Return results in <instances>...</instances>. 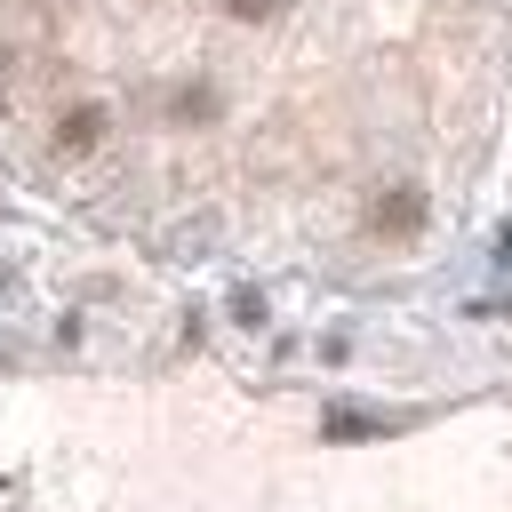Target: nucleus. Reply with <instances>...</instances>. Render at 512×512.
I'll return each mask as SVG.
<instances>
[{
    "instance_id": "7ed1b4c3",
    "label": "nucleus",
    "mask_w": 512,
    "mask_h": 512,
    "mask_svg": "<svg viewBox=\"0 0 512 512\" xmlns=\"http://www.w3.org/2000/svg\"><path fill=\"white\" fill-rule=\"evenodd\" d=\"M176 120H216V88H176Z\"/></svg>"
},
{
    "instance_id": "f03ea898",
    "label": "nucleus",
    "mask_w": 512,
    "mask_h": 512,
    "mask_svg": "<svg viewBox=\"0 0 512 512\" xmlns=\"http://www.w3.org/2000/svg\"><path fill=\"white\" fill-rule=\"evenodd\" d=\"M104 144V104H72L56 120V152H96Z\"/></svg>"
},
{
    "instance_id": "f257e3e1",
    "label": "nucleus",
    "mask_w": 512,
    "mask_h": 512,
    "mask_svg": "<svg viewBox=\"0 0 512 512\" xmlns=\"http://www.w3.org/2000/svg\"><path fill=\"white\" fill-rule=\"evenodd\" d=\"M368 232H376V240H416V232H424V192H416V184L376 192V200H368Z\"/></svg>"
},
{
    "instance_id": "20e7f679",
    "label": "nucleus",
    "mask_w": 512,
    "mask_h": 512,
    "mask_svg": "<svg viewBox=\"0 0 512 512\" xmlns=\"http://www.w3.org/2000/svg\"><path fill=\"white\" fill-rule=\"evenodd\" d=\"M288 0H224V16H240V24H272Z\"/></svg>"
}]
</instances>
